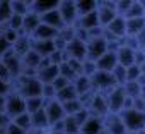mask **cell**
<instances>
[{
	"instance_id": "obj_4",
	"label": "cell",
	"mask_w": 145,
	"mask_h": 134,
	"mask_svg": "<svg viewBox=\"0 0 145 134\" xmlns=\"http://www.w3.org/2000/svg\"><path fill=\"white\" fill-rule=\"evenodd\" d=\"M104 98H106L109 113H121L123 112L126 95H125V91H123L121 86H114L113 90H109L108 93H104Z\"/></svg>"
},
{
	"instance_id": "obj_1",
	"label": "cell",
	"mask_w": 145,
	"mask_h": 134,
	"mask_svg": "<svg viewBox=\"0 0 145 134\" xmlns=\"http://www.w3.org/2000/svg\"><path fill=\"white\" fill-rule=\"evenodd\" d=\"M41 88L43 84L36 79V76H21L16 81H12V90L24 100L41 96Z\"/></svg>"
},
{
	"instance_id": "obj_31",
	"label": "cell",
	"mask_w": 145,
	"mask_h": 134,
	"mask_svg": "<svg viewBox=\"0 0 145 134\" xmlns=\"http://www.w3.org/2000/svg\"><path fill=\"white\" fill-rule=\"evenodd\" d=\"M142 69H140V65L133 64L130 67H126V83H140L142 79Z\"/></svg>"
},
{
	"instance_id": "obj_21",
	"label": "cell",
	"mask_w": 145,
	"mask_h": 134,
	"mask_svg": "<svg viewBox=\"0 0 145 134\" xmlns=\"http://www.w3.org/2000/svg\"><path fill=\"white\" fill-rule=\"evenodd\" d=\"M58 7L56 0H31V11L36 12L38 16H43L48 11H53Z\"/></svg>"
},
{
	"instance_id": "obj_2",
	"label": "cell",
	"mask_w": 145,
	"mask_h": 134,
	"mask_svg": "<svg viewBox=\"0 0 145 134\" xmlns=\"http://www.w3.org/2000/svg\"><path fill=\"white\" fill-rule=\"evenodd\" d=\"M120 117L125 124L126 132H138V131L145 129V113L143 112L130 108V110H123L120 113Z\"/></svg>"
},
{
	"instance_id": "obj_43",
	"label": "cell",
	"mask_w": 145,
	"mask_h": 134,
	"mask_svg": "<svg viewBox=\"0 0 145 134\" xmlns=\"http://www.w3.org/2000/svg\"><path fill=\"white\" fill-rule=\"evenodd\" d=\"M4 107H5V96H0V112H4Z\"/></svg>"
},
{
	"instance_id": "obj_44",
	"label": "cell",
	"mask_w": 145,
	"mask_h": 134,
	"mask_svg": "<svg viewBox=\"0 0 145 134\" xmlns=\"http://www.w3.org/2000/svg\"><path fill=\"white\" fill-rule=\"evenodd\" d=\"M140 69H142V76H143V78H145V62H143V64H142V65H140Z\"/></svg>"
},
{
	"instance_id": "obj_15",
	"label": "cell",
	"mask_w": 145,
	"mask_h": 134,
	"mask_svg": "<svg viewBox=\"0 0 145 134\" xmlns=\"http://www.w3.org/2000/svg\"><path fill=\"white\" fill-rule=\"evenodd\" d=\"M116 65H118V58H116V53H113V52H106L101 58L96 60V67H97L99 72L111 74Z\"/></svg>"
},
{
	"instance_id": "obj_23",
	"label": "cell",
	"mask_w": 145,
	"mask_h": 134,
	"mask_svg": "<svg viewBox=\"0 0 145 134\" xmlns=\"http://www.w3.org/2000/svg\"><path fill=\"white\" fill-rule=\"evenodd\" d=\"M145 31V17L137 19H126V36H138Z\"/></svg>"
},
{
	"instance_id": "obj_41",
	"label": "cell",
	"mask_w": 145,
	"mask_h": 134,
	"mask_svg": "<svg viewBox=\"0 0 145 134\" xmlns=\"http://www.w3.org/2000/svg\"><path fill=\"white\" fill-rule=\"evenodd\" d=\"M10 91H12V84H9V83H4V81H0V96H7Z\"/></svg>"
},
{
	"instance_id": "obj_25",
	"label": "cell",
	"mask_w": 145,
	"mask_h": 134,
	"mask_svg": "<svg viewBox=\"0 0 145 134\" xmlns=\"http://www.w3.org/2000/svg\"><path fill=\"white\" fill-rule=\"evenodd\" d=\"M31 124H33L31 129H50V120L44 112V107L31 115Z\"/></svg>"
},
{
	"instance_id": "obj_11",
	"label": "cell",
	"mask_w": 145,
	"mask_h": 134,
	"mask_svg": "<svg viewBox=\"0 0 145 134\" xmlns=\"http://www.w3.org/2000/svg\"><path fill=\"white\" fill-rule=\"evenodd\" d=\"M44 112H46V115H48V120H50V125L51 124H55V122H60V120H63L67 115H65V108H63V105L55 98V100H50V101H46L44 103Z\"/></svg>"
},
{
	"instance_id": "obj_30",
	"label": "cell",
	"mask_w": 145,
	"mask_h": 134,
	"mask_svg": "<svg viewBox=\"0 0 145 134\" xmlns=\"http://www.w3.org/2000/svg\"><path fill=\"white\" fill-rule=\"evenodd\" d=\"M137 17H145V9L142 2H131L125 19H137Z\"/></svg>"
},
{
	"instance_id": "obj_20",
	"label": "cell",
	"mask_w": 145,
	"mask_h": 134,
	"mask_svg": "<svg viewBox=\"0 0 145 134\" xmlns=\"http://www.w3.org/2000/svg\"><path fill=\"white\" fill-rule=\"evenodd\" d=\"M39 57L43 58H50V55L55 52V41H41V40H33V46H31Z\"/></svg>"
},
{
	"instance_id": "obj_6",
	"label": "cell",
	"mask_w": 145,
	"mask_h": 134,
	"mask_svg": "<svg viewBox=\"0 0 145 134\" xmlns=\"http://www.w3.org/2000/svg\"><path fill=\"white\" fill-rule=\"evenodd\" d=\"M91 83H92L94 93H101V95L108 93L109 90H113V88L116 86V83H114V79H113L111 74H108V72H99V71L91 78Z\"/></svg>"
},
{
	"instance_id": "obj_33",
	"label": "cell",
	"mask_w": 145,
	"mask_h": 134,
	"mask_svg": "<svg viewBox=\"0 0 145 134\" xmlns=\"http://www.w3.org/2000/svg\"><path fill=\"white\" fill-rule=\"evenodd\" d=\"M111 76H113V79H114L116 86H123V84L126 83V67H123V65H120V64H118L114 69H113Z\"/></svg>"
},
{
	"instance_id": "obj_40",
	"label": "cell",
	"mask_w": 145,
	"mask_h": 134,
	"mask_svg": "<svg viewBox=\"0 0 145 134\" xmlns=\"http://www.w3.org/2000/svg\"><path fill=\"white\" fill-rule=\"evenodd\" d=\"M5 131H7V134H26V131H22L19 125H16L14 122H9L7 124V127H5Z\"/></svg>"
},
{
	"instance_id": "obj_17",
	"label": "cell",
	"mask_w": 145,
	"mask_h": 134,
	"mask_svg": "<svg viewBox=\"0 0 145 134\" xmlns=\"http://www.w3.org/2000/svg\"><path fill=\"white\" fill-rule=\"evenodd\" d=\"M31 46H33V38L24 34V33H21L17 36V40L12 43V52L16 55H19V57H22V55H26L31 50Z\"/></svg>"
},
{
	"instance_id": "obj_13",
	"label": "cell",
	"mask_w": 145,
	"mask_h": 134,
	"mask_svg": "<svg viewBox=\"0 0 145 134\" xmlns=\"http://www.w3.org/2000/svg\"><path fill=\"white\" fill-rule=\"evenodd\" d=\"M65 53H67V58L70 60H77V62H84L87 58V53H86V43L84 41H79V40H74L70 41L65 48Z\"/></svg>"
},
{
	"instance_id": "obj_47",
	"label": "cell",
	"mask_w": 145,
	"mask_h": 134,
	"mask_svg": "<svg viewBox=\"0 0 145 134\" xmlns=\"http://www.w3.org/2000/svg\"><path fill=\"white\" fill-rule=\"evenodd\" d=\"M125 134H135V132H125Z\"/></svg>"
},
{
	"instance_id": "obj_9",
	"label": "cell",
	"mask_w": 145,
	"mask_h": 134,
	"mask_svg": "<svg viewBox=\"0 0 145 134\" xmlns=\"http://www.w3.org/2000/svg\"><path fill=\"white\" fill-rule=\"evenodd\" d=\"M116 16L118 14H116L114 2H97V17L101 28H106Z\"/></svg>"
},
{
	"instance_id": "obj_28",
	"label": "cell",
	"mask_w": 145,
	"mask_h": 134,
	"mask_svg": "<svg viewBox=\"0 0 145 134\" xmlns=\"http://www.w3.org/2000/svg\"><path fill=\"white\" fill-rule=\"evenodd\" d=\"M14 16L12 12V7H10V0H0V26H5L10 17Z\"/></svg>"
},
{
	"instance_id": "obj_24",
	"label": "cell",
	"mask_w": 145,
	"mask_h": 134,
	"mask_svg": "<svg viewBox=\"0 0 145 134\" xmlns=\"http://www.w3.org/2000/svg\"><path fill=\"white\" fill-rule=\"evenodd\" d=\"M72 84H74L75 91L79 93V98H80V96H86V95H89V93H94V90H92V83H91V78L79 76Z\"/></svg>"
},
{
	"instance_id": "obj_39",
	"label": "cell",
	"mask_w": 145,
	"mask_h": 134,
	"mask_svg": "<svg viewBox=\"0 0 145 134\" xmlns=\"http://www.w3.org/2000/svg\"><path fill=\"white\" fill-rule=\"evenodd\" d=\"M0 81H4V83H9V84H12V76H10V72L7 71V67L0 62Z\"/></svg>"
},
{
	"instance_id": "obj_12",
	"label": "cell",
	"mask_w": 145,
	"mask_h": 134,
	"mask_svg": "<svg viewBox=\"0 0 145 134\" xmlns=\"http://www.w3.org/2000/svg\"><path fill=\"white\" fill-rule=\"evenodd\" d=\"M104 132L106 134H125L126 132L120 113H108L104 117Z\"/></svg>"
},
{
	"instance_id": "obj_32",
	"label": "cell",
	"mask_w": 145,
	"mask_h": 134,
	"mask_svg": "<svg viewBox=\"0 0 145 134\" xmlns=\"http://www.w3.org/2000/svg\"><path fill=\"white\" fill-rule=\"evenodd\" d=\"M43 107H44V100H43L41 96H36V98H27V100H26V112H27L29 115H33L34 112L41 110Z\"/></svg>"
},
{
	"instance_id": "obj_10",
	"label": "cell",
	"mask_w": 145,
	"mask_h": 134,
	"mask_svg": "<svg viewBox=\"0 0 145 134\" xmlns=\"http://www.w3.org/2000/svg\"><path fill=\"white\" fill-rule=\"evenodd\" d=\"M56 76H58V65L50 64L48 58L41 64V67L36 71V79H38L41 84H51Z\"/></svg>"
},
{
	"instance_id": "obj_7",
	"label": "cell",
	"mask_w": 145,
	"mask_h": 134,
	"mask_svg": "<svg viewBox=\"0 0 145 134\" xmlns=\"http://www.w3.org/2000/svg\"><path fill=\"white\" fill-rule=\"evenodd\" d=\"M106 52H108V43H106L104 38H94V40H89L86 43V53H87V58L89 60H94L96 62Z\"/></svg>"
},
{
	"instance_id": "obj_3",
	"label": "cell",
	"mask_w": 145,
	"mask_h": 134,
	"mask_svg": "<svg viewBox=\"0 0 145 134\" xmlns=\"http://www.w3.org/2000/svg\"><path fill=\"white\" fill-rule=\"evenodd\" d=\"M4 112H5V115H7L10 120H14L17 115H21V113L26 112V100L12 90V91L5 96V107H4Z\"/></svg>"
},
{
	"instance_id": "obj_38",
	"label": "cell",
	"mask_w": 145,
	"mask_h": 134,
	"mask_svg": "<svg viewBox=\"0 0 145 134\" xmlns=\"http://www.w3.org/2000/svg\"><path fill=\"white\" fill-rule=\"evenodd\" d=\"M9 52H12V43L7 41L4 36H0V60H2Z\"/></svg>"
},
{
	"instance_id": "obj_42",
	"label": "cell",
	"mask_w": 145,
	"mask_h": 134,
	"mask_svg": "<svg viewBox=\"0 0 145 134\" xmlns=\"http://www.w3.org/2000/svg\"><path fill=\"white\" fill-rule=\"evenodd\" d=\"M10 122V119L5 115V112H0V127H5Z\"/></svg>"
},
{
	"instance_id": "obj_46",
	"label": "cell",
	"mask_w": 145,
	"mask_h": 134,
	"mask_svg": "<svg viewBox=\"0 0 145 134\" xmlns=\"http://www.w3.org/2000/svg\"><path fill=\"white\" fill-rule=\"evenodd\" d=\"M2 33H4V28H2V26H0V36H2Z\"/></svg>"
},
{
	"instance_id": "obj_36",
	"label": "cell",
	"mask_w": 145,
	"mask_h": 134,
	"mask_svg": "<svg viewBox=\"0 0 145 134\" xmlns=\"http://www.w3.org/2000/svg\"><path fill=\"white\" fill-rule=\"evenodd\" d=\"M96 72H97L96 62H94V60H89V58H86V60L82 62V76H86V78H92Z\"/></svg>"
},
{
	"instance_id": "obj_22",
	"label": "cell",
	"mask_w": 145,
	"mask_h": 134,
	"mask_svg": "<svg viewBox=\"0 0 145 134\" xmlns=\"http://www.w3.org/2000/svg\"><path fill=\"white\" fill-rule=\"evenodd\" d=\"M56 34H58L56 29H53V28H50L46 24H39V28L33 33L31 38L33 40H41V41H53L56 38Z\"/></svg>"
},
{
	"instance_id": "obj_5",
	"label": "cell",
	"mask_w": 145,
	"mask_h": 134,
	"mask_svg": "<svg viewBox=\"0 0 145 134\" xmlns=\"http://www.w3.org/2000/svg\"><path fill=\"white\" fill-rule=\"evenodd\" d=\"M58 12L67 28H74L77 24L79 16L75 9V0H61V2H58Z\"/></svg>"
},
{
	"instance_id": "obj_18",
	"label": "cell",
	"mask_w": 145,
	"mask_h": 134,
	"mask_svg": "<svg viewBox=\"0 0 145 134\" xmlns=\"http://www.w3.org/2000/svg\"><path fill=\"white\" fill-rule=\"evenodd\" d=\"M39 24H41L39 16L31 11L29 14H26V16L22 17V33L27 34V36H33V33L39 28Z\"/></svg>"
},
{
	"instance_id": "obj_8",
	"label": "cell",
	"mask_w": 145,
	"mask_h": 134,
	"mask_svg": "<svg viewBox=\"0 0 145 134\" xmlns=\"http://www.w3.org/2000/svg\"><path fill=\"white\" fill-rule=\"evenodd\" d=\"M2 62L5 67H7V71L10 72V76H12V81H16L17 78H21L22 76V71H24V67H22V60H21V57L19 55H16L14 52H9L2 60Z\"/></svg>"
},
{
	"instance_id": "obj_29",
	"label": "cell",
	"mask_w": 145,
	"mask_h": 134,
	"mask_svg": "<svg viewBox=\"0 0 145 134\" xmlns=\"http://www.w3.org/2000/svg\"><path fill=\"white\" fill-rule=\"evenodd\" d=\"M10 7H12V12L21 17L31 12V2H26V0H10Z\"/></svg>"
},
{
	"instance_id": "obj_34",
	"label": "cell",
	"mask_w": 145,
	"mask_h": 134,
	"mask_svg": "<svg viewBox=\"0 0 145 134\" xmlns=\"http://www.w3.org/2000/svg\"><path fill=\"white\" fill-rule=\"evenodd\" d=\"M10 122H14L16 125H19L22 131H31V127H33V124H31V115L27 113V112H24V113H21V115H17L14 120H10Z\"/></svg>"
},
{
	"instance_id": "obj_19",
	"label": "cell",
	"mask_w": 145,
	"mask_h": 134,
	"mask_svg": "<svg viewBox=\"0 0 145 134\" xmlns=\"http://www.w3.org/2000/svg\"><path fill=\"white\" fill-rule=\"evenodd\" d=\"M135 52L133 48L126 46V45H120L118 52H116V58H118V64L123 65V67H130L135 64Z\"/></svg>"
},
{
	"instance_id": "obj_45",
	"label": "cell",
	"mask_w": 145,
	"mask_h": 134,
	"mask_svg": "<svg viewBox=\"0 0 145 134\" xmlns=\"http://www.w3.org/2000/svg\"><path fill=\"white\" fill-rule=\"evenodd\" d=\"M48 134H63V132H56V131H51V129H48Z\"/></svg>"
},
{
	"instance_id": "obj_37",
	"label": "cell",
	"mask_w": 145,
	"mask_h": 134,
	"mask_svg": "<svg viewBox=\"0 0 145 134\" xmlns=\"http://www.w3.org/2000/svg\"><path fill=\"white\" fill-rule=\"evenodd\" d=\"M68 84H72V83H70L68 79H65V78H61V76H56V78H55V81L51 83V86H53V90H55L56 93H58V91H61L63 88H67Z\"/></svg>"
},
{
	"instance_id": "obj_35",
	"label": "cell",
	"mask_w": 145,
	"mask_h": 134,
	"mask_svg": "<svg viewBox=\"0 0 145 134\" xmlns=\"http://www.w3.org/2000/svg\"><path fill=\"white\" fill-rule=\"evenodd\" d=\"M61 105H63V108H65V115H67V117H72V115H75L77 112H80L82 108H86L80 100H74V101L61 103Z\"/></svg>"
},
{
	"instance_id": "obj_27",
	"label": "cell",
	"mask_w": 145,
	"mask_h": 134,
	"mask_svg": "<svg viewBox=\"0 0 145 134\" xmlns=\"http://www.w3.org/2000/svg\"><path fill=\"white\" fill-rule=\"evenodd\" d=\"M56 100L60 103H68V101H74V100H79V93L75 91L74 84H68L67 88H63L61 91L56 93Z\"/></svg>"
},
{
	"instance_id": "obj_14",
	"label": "cell",
	"mask_w": 145,
	"mask_h": 134,
	"mask_svg": "<svg viewBox=\"0 0 145 134\" xmlns=\"http://www.w3.org/2000/svg\"><path fill=\"white\" fill-rule=\"evenodd\" d=\"M80 134H106L104 132V119L91 115L86 124L80 127Z\"/></svg>"
},
{
	"instance_id": "obj_16",
	"label": "cell",
	"mask_w": 145,
	"mask_h": 134,
	"mask_svg": "<svg viewBox=\"0 0 145 134\" xmlns=\"http://www.w3.org/2000/svg\"><path fill=\"white\" fill-rule=\"evenodd\" d=\"M39 19H41V24H46V26H50V28H53L56 31H60L61 28H65V24L61 21V16L58 12V7L53 9V11L44 12L43 16H39Z\"/></svg>"
},
{
	"instance_id": "obj_26",
	"label": "cell",
	"mask_w": 145,
	"mask_h": 134,
	"mask_svg": "<svg viewBox=\"0 0 145 134\" xmlns=\"http://www.w3.org/2000/svg\"><path fill=\"white\" fill-rule=\"evenodd\" d=\"M75 9H77V16L84 17L97 9V2H92V0H75Z\"/></svg>"
}]
</instances>
